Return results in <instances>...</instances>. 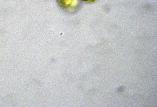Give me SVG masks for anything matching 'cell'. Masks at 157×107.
I'll return each mask as SVG.
<instances>
[{
    "mask_svg": "<svg viewBox=\"0 0 157 107\" xmlns=\"http://www.w3.org/2000/svg\"><path fill=\"white\" fill-rule=\"evenodd\" d=\"M58 5L61 7L67 8L75 4V0H56Z\"/></svg>",
    "mask_w": 157,
    "mask_h": 107,
    "instance_id": "obj_1",
    "label": "cell"
},
{
    "mask_svg": "<svg viewBox=\"0 0 157 107\" xmlns=\"http://www.w3.org/2000/svg\"><path fill=\"white\" fill-rule=\"evenodd\" d=\"M82 1L87 2H92L95 1V0H81Z\"/></svg>",
    "mask_w": 157,
    "mask_h": 107,
    "instance_id": "obj_2",
    "label": "cell"
}]
</instances>
